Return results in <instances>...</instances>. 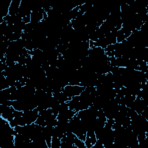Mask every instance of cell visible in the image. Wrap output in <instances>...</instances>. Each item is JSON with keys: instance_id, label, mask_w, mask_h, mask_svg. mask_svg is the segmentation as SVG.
I'll return each mask as SVG.
<instances>
[{"instance_id": "cell-1", "label": "cell", "mask_w": 148, "mask_h": 148, "mask_svg": "<svg viewBox=\"0 0 148 148\" xmlns=\"http://www.w3.org/2000/svg\"><path fill=\"white\" fill-rule=\"evenodd\" d=\"M21 1L13 0L10 3L9 8V15L14 16L16 15L18 12Z\"/></svg>"}]
</instances>
